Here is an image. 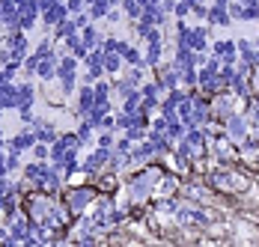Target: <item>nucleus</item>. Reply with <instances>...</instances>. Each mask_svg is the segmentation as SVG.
Returning a JSON list of instances; mask_svg holds the SVG:
<instances>
[{"mask_svg": "<svg viewBox=\"0 0 259 247\" xmlns=\"http://www.w3.org/2000/svg\"><path fill=\"white\" fill-rule=\"evenodd\" d=\"M99 197V191L93 188V182H83V185H72V188H66L63 191V205L69 209V215L72 218H80L93 202Z\"/></svg>", "mask_w": 259, "mask_h": 247, "instance_id": "obj_1", "label": "nucleus"}, {"mask_svg": "<svg viewBox=\"0 0 259 247\" xmlns=\"http://www.w3.org/2000/svg\"><path fill=\"white\" fill-rule=\"evenodd\" d=\"M57 80H60L63 96H69L75 90V84H78V60L72 54L69 57H60V63H57Z\"/></svg>", "mask_w": 259, "mask_h": 247, "instance_id": "obj_2", "label": "nucleus"}, {"mask_svg": "<svg viewBox=\"0 0 259 247\" xmlns=\"http://www.w3.org/2000/svg\"><path fill=\"white\" fill-rule=\"evenodd\" d=\"M206 27H185L179 24V48L191 51H206Z\"/></svg>", "mask_w": 259, "mask_h": 247, "instance_id": "obj_3", "label": "nucleus"}, {"mask_svg": "<svg viewBox=\"0 0 259 247\" xmlns=\"http://www.w3.org/2000/svg\"><path fill=\"white\" fill-rule=\"evenodd\" d=\"M39 15H42L45 27H57L60 21L69 18V9H66L63 0H48V3H39Z\"/></svg>", "mask_w": 259, "mask_h": 247, "instance_id": "obj_4", "label": "nucleus"}, {"mask_svg": "<svg viewBox=\"0 0 259 247\" xmlns=\"http://www.w3.org/2000/svg\"><path fill=\"white\" fill-rule=\"evenodd\" d=\"M39 18V0H18V15H15V30H30Z\"/></svg>", "mask_w": 259, "mask_h": 247, "instance_id": "obj_5", "label": "nucleus"}, {"mask_svg": "<svg viewBox=\"0 0 259 247\" xmlns=\"http://www.w3.org/2000/svg\"><path fill=\"white\" fill-rule=\"evenodd\" d=\"M107 161H110V149H93L83 161H80V173H87V176H96V173H102L104 167H107Z\"/></svg>", "mask_w": 259, "mask_h": 247, "instance_id": "obj_6", "label": "nucleus"}, {"mask_svg": "<svg viewBox=\"0 0 259 247\" xmlns=\"http://www.w3.org/2000/svg\"><path fill=\"white\" fill-rule=\"evenodd\" d=\"M33 134H36V140H39V143H48V146H51L54 140L60 137L57 125H54V122H45V119H33Z\"/></svg>", "mask_w": 259, "mask_h": 247, "instance_id": "obj_7", "label": "nucleus"}, {"mask_svg": "<svg viewBox=\"0 0 259 247\" xmlns=\"http://www.w3.org/2000/svg\"><path fill=\"white\" fill-rule=\"evenodd\" d=\"M158 90L164 93V90H176V84H179V69L176 66H161L158 63Z\"/></svg>", "mask_w": 259, "mask_h": 247, "instance_id": "obj_8", "label": "nucleus"}, {"mask_svg": "<svg viewBox=\"0 0 259 247\" xmlns=\"http://www.w3.org/2000/svg\"><path fill=\"white\" fill-rule=\"evenodd\" d=\"M57 63H60L57 51H48V54L39 60V66H36V74H39L42 80H54V77H57Z\"/></svg>", "mask_w": 259, "mask_h": 247, "instance_id": "obj_9", "label": "nucleus"}, {"mask_svg": "<svg viewBox=\"0 0 259 247\" xmlns=\"http://www.w3.org/2000/svg\"><path fill=\"white\" fill-rule=\"evenodd\" d=\"M15 15H18V0H0V27L15 30Z\"/></svg>", "mask_w": 259, "mask_h": 247, "instance_id": "obj_10", "label": "nucleus"}, {"mask_svg": "<svg viewBox=\"0 0 259 247\" xmlns=\"http://www.w3.org/2000/svg\"><path fill=\"white\" fill-rule=\"evenodd\" d=\"M36 143V134H33V128L30 131H18L12 140H9V152H18V155H24L27 149H33Z\"/></svg>", "mask_w": 259, "mask_h": 247, "instance_id": "obj_11", "label": "nucleus"}, {"mask_svg": "<svg viewBox=\"0 0 259 247\" xmlns=\"http://www.w3.org/2000/svg\"><path fill=\"white\" fill-rule=\"evenodd\" d=\"M33 101H36L33 84H18V101H15V107L18 110H33Z\"/></svg>", "mask_w": 259, "mask_h": 247, "instance_id": "obj_12", "label": "nucleus"}, {"mask_svg": "<svg viewBox=\"0 0 259 247\" xmlns=\"http://www.w3.org/2000/svg\"><path fill=\"white\" fill-rule=\"evenodd\" d=\"M96 104V93H93V84H87L83 90H80V96H78V107H75V113H78L80 119L87 116V110Z\"/></svg>", "mask_w": 259, "mask_h": 247, "instance_id": "obj_13", "label": "nucleus"}, {"mask_svg": "<svg viewBox=\"0 0 259 247\" xmlns=\"http://www.w3.org/2000/svg\"><path fill=\"white\" fill-rule=\"evenodd\" d=\"M63 45H66V51H69L75 60H83V57L90 54V51H87V45L80 42V33H72V36H66V39H63Z\"/></svg>", "mask_w": 259, "mask_h": 247, "instance_id": "obj_14", "label": "nucleus"}, {"mask_svg": "<svg viewBox=\"0 0 259 247\" xmlns=\"http://www.w3.org/2000/svg\"><path fill=\"white\" fill-rule=\"evenodd\" d=\"M80 42L87 45V51H93V48H102V33L96 30V24H87L83 30H80Z\"/></svg>", "mask_w": 259, "mask_h": 247, "instance_id": "obj_15", "label": "nucleus"}, {"mask_svg": "<svg viewBox=\"0 0 259 247\" xmlns=\"http://www.w3.org/2000/svg\"><path fill=\"white\" fill-rule=\"evenodd\" d=\"M110 6H113L110 0H90V3H87V15H90L93 21H99V18H104V15L110 12Z\"/></svg>", "mask_w": 259, "mask_h": 247, "instance_id": "obj_16", "label": "nucleus"}, {"mask_svg": "<svg viewBox=\"0 0 259 247\" xmlns=\"http://www.w3.org/2000/svg\"><path fill=\"white\" fill-rule=\"evenodd\" d=\"M15 101H18V87L9 80L6 87H0V107L6 110V107H15Z\"/></svg>", "mask_w": 259, "mask_h": 247, "instance_id": "obj_17", "label": "nucleus"}, {"mask_svg": "<svg viewBox=\"0 0 259 247\" xmlns=\"http://www.w3.org/2000/svg\"><path fill=\"white\" fill-rule=\"evenodd\" d=\"M211 24H230V12H227V3H218L214 9H208L206 15Z\"/></svg>", "mask_w": 259, "mask_h": 247, "instance_id": "obj_18", "label": "nucleus"}, {"mask_svg": "<svg viewBox=\"0 0 259 247\" xmlns=\"http://www.w3.org/2000/svg\"><path fill=\"white\" fill-rule=\"evenodd\" d=\"M143 63H146V66H158V63H161V39H152V42H149Z\"/></svg>", "mask_w": 259, "mask_h": 247, "instance_id": "obj_19", "label": "nucleus"}, {"mask_svg": "<svg viewBox=\"0 0 259 247\" xmlns=\"http://www.w3.org/2000/svg\"><path fill=\"white\" fill-rule=\"evenodd\" d=\"M119 63H122V57H119L116 51H104V72H107V74H116V72H119Z\"/></svg>", "mask_w": 259, "mask_h": 247, "instance_id": "obj_20", "label": "nucleus"}, {"mask_svg": "<svg viewBox=\"0 0 259 247\" xmlns=\"http://www.w3.org/2000/svg\"><path fill=\"white\" fill-rule=\"evenodd\" d=\"M214 54H218L224 63H233L235 60V42H218V45H214Z\"/></svg>", "mask_w": 259, "mask_h": 247, "instance_id": "obj_21", "label": "nucleus"}, {"mask_svg": "<svg viewBox=\"0 0 259 247\" xmlns=\"http://www.w3.org/2000/svg\"><path fill=\"white\" fill-rule=\"evenodd\" d=\"M119 57H122V60H125L128 66H143V54H140V51H137V48H131V45H125V48H122V54H119Z\"/></svg>", "mask_w": 259, "mask_h": 247, "instance_id": "obj_22", "label": "nucleus"}, {"mask_svg": "<svg viewBox=\"0 0 259 247\" xmlns=\"http://www.w3.org/2000/svg\"><path fill=\"white\" fill-rule=\"evenodd\" d=\"M54 30H57V33H54L57 39H66V36H72V33H78V27H75V21H69V18H66V21H60V24L54 27Z\"/></svg>", "mask_w": 259, "mask_h": 247, "instance_id": "obj_23", "label": "nucleus"}, {"mask_svg": "<svg viewBox=\"0 0 259 247\" xmlns=\"http://www.w3.org/2000/svg\"><path fill=\"white\" fill-rule=\"evenodd\" d=\"M93 131H96V128H93V125L87 122V119H83V122L78 125V131H75V134H78L80 146H87V143H90V140H93Z\"/></svg>", "mask_w": 259, "mask_h": 247, "instance_id": "obj_24", "label": "nucleus"}, {"mask_svg": "<svg viewBox=\"0 0 259 247\" xmlns=\"http://www.w3.org/2000/svg\"><path fill=\"white\" fill-rule=\"evenodd\" d=\"M230 134H233V137H244V134H247V128H244V119H238V116H230Z\"/></svg>", "mask_w": 259, "mask_h": 247, "instance_id": "obj_25", "label": "nucleus"}, {"mask_svg": "<svg viewBox=\"0 0 259 247\" xmlns=\"http://www.w3.org/2000/svg\"><path fill=\"white\" fill-rule=\"evenodd\" d=\"M6 170H9V173L21 170V155H18V152H9V155H6Z\"/></svg>", "mask_w": 259, "mask_h": 247, "instance_id": "obj_26", "label": "nucleus"}, {"mask_svg": "<svg viewBox=\"0 0 259 247\" xmlns=\"http://www.w3.org/2000/svg\"><path fill=\"white\" fill-rule=\"evenodd\" d=\"M48 152H51V149H48V143H39V140L33 143V155H36L39 161H48Z\"/></svg>", "mask_w": 259, "mask_h": 247, "instance_id": "obj_27", "label": "nucleus"}, {"mask_svg": "<svg viewBox=\"0 0 259 247\" xmlns=\"http://www.w3.org/2000/svg\"><path fill=\"white\" fill-rule=\"evenodd\" d=\"M72 21H75L78 30H83V27L90 24V15H87V12H75V15H72Z\"/></svg>", "mask_w": 259, "mask_h": 247, "instance_id": "obj_28", "label": "nucleus"}, {"mask_svg": "<svg viewBox=\"0 0 259 247\" xmlns=\"http://www.w3.org/2000/svg\"><path fill=\"white\" fill-rule=\"evenodd\" d=\"M113 143H116L113 140V131H104L102 137H99V146H104V149H113Z\"/></svg>", "mask_w": 259, "mask_h": 247, "instance_id": "obj_29", "label": "nucleus"}, {"mask_svg": "<svg viewBox=\"0 0 259 247\" xmlns=\"http://www.w3.org/2000/svg\"><path fill=\"white\" fill-rule=\"evenodd\" d=\"M83 6H87L83 0H66V9H69L72 15H75V12H83Z\"/></svg>", "mask_w": 259, "mask_h": 247, "instance_id": "obj_30", "label": "nucleus"}, {"mask_svg": "<svg viewBox=\"0 0 259 247\" xmlns=\"http://www.w3.org/2000/svg\"><path fill=\"white\" fill-rule=\"evenodd\" d=\"M12 74H15V72H9V69H0V87H6V84L12 80Z\"/></svg>", "mask_w": 259, "mask_h": 247, "instance_id": "obj_31", "label": "nucleus"}, {"mask_svg": "<svg viewBox=\"0 0 259 247\" xmlns=\"http://www.w3.org/2000/svg\"><path fill=\"white\" fill-rule=\"evenodd\" d=\"M0 149H3V134H0Z\"/></svg>", "mask_w": 259, "mask_h": 247, "instance_id": "obj_32", "label": "nucleus"}, {"mask_svg": "<svg viewBox=\"0 0 259 247\" xmlns=\"http://www.w3.org/2000/svg\"><path fill=\"white\" fill-rule=\"evenodd\" d=\"M0 116H3V107H0Z\"/></svg>", "mask_w": 259, "mask_h": 247, "instance_id": "obj_33", "label": "nucleus"}]
</instances>
